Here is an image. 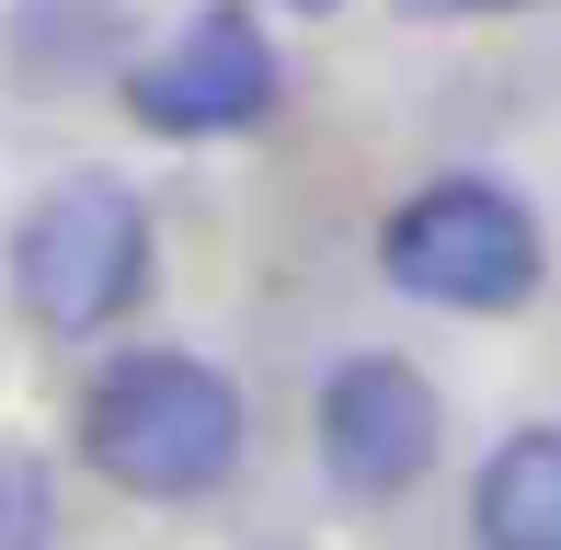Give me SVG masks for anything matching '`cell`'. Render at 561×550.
I'll use <instances>...</instances> for the list:
<instances>
[{
	"mask_svg": "<svg viewBox=\"0 0 561 550\" xmlns=\"http://www.w3.org/2000/svg\"><path fill=\"white\" fill-rule=\"evenodd\" d=\"M378 275L424 310H458V321H504L550 287V241L527 218L516 184L493 172H436L413 184L390 218H378Z\"/></svg>",
	"mask_w": 561,
	"mask_h": 550,
	"instance_id": "2",
	"label": "cell"
},
{
	"mask_svg": "<svg viewBox=\"0 0 561 550\" xmlns=\"http://www.w3.org/2000/svg\"><path fill=\"white\" fill-rule=\"evenodd\" d=\"M310 447H321V482H333L344 505H401V493H424V470L447 459V402H436V379H424L413 356L355 344L310 390Z\"/></svg>",
	"mask_w": 561,
	"mask_h": 550,
	"instance_id": "4",
	"label": "cell"
},
{
	"mask_svg": "<svg viewBox=\"0 0 561 550\" xmlns=\"http://www.w3.org/2000/svg\"><path fill=\"white\" fill-rule=\"evenodd\" d=\"M481 550H561V424H516L470 482Z\"/></svg>",
	"mask_w": 561,
	"mask_h": 550,
	"instance_id": "6",
	"label": "cell"
},
{
	"mask_svg": "<svg viewBox=\"0 0 561 550\" xmlns=\"http://www.w3.org/2000/svg\"><path fill=\"white\" fill-rule=\"evenodd\" d=\"M401 12H424V23H458V12H527V0H401Z\"/></svg>",
	"mask_w": 561,
	"mask_h": 550,
	"instance_id": "9",
	"label": "cell"
},
{
	"mask_svg": "<svg viewBox=\"0 0 561 550\" xmlns=\"http://www.w3.org/2000/svg\"><path fill=\"white\" fill-rule=\"evenodd\" d=\"M69 447L126 505H207V493H229V470L252 447V402L229 367L184 356V344H138V356H104L81 379Z\"/></svg>",
	"mask_w": 561,
	"mask_h": 550,
	"instance_id": "1",
	"label": "cell"
},
{
	"mask_svg": "<svg viewBox=\"0 0 561 550\" xmlns=\"http://www.w3.org/2000/svg\"><path fill=\"white\" fill-rule=\"evenodd\" d=\"M298 12H333V0H298Z\"/></svg>",
	"mask_w": 561,
	"mask_h": 550,
	"instance_id": "10",
	"label": "cell"
},
{
	"mask_svg": "<svg viewBox=\"0 0 561 550\" xmlns=\"http://www.w3.org/2000/svg\"><path fill=\"white\" fill-rule=\"evenodd\" d=\"M12 310L46 344H92L149 298V207L115 172H69L12 218Z\"/></svg>",
	"mask_w": 561,
	"mask_h": 550,
	"instance_id": "3",
	"label": "cell"
},
{
	"mask_svg": "<svg viewBox=\"0 0 561 550\" xmlns=\"http://www.w3.org/2000/svg\"><path fill=\"white\" fill-rule=\"evenodd\" d=\"M115 46H126V12H115V0H23V23H12L23 81H58V69H104Z\"/></svg>",
	"mask_w": 561,
	"mask_h": 550,
	"instance_id": "7",
	"label": "cell"
},
{
	"mask_svg": "<svg viewBox=\"0 0 561 550\" xmlns=\"http://www.w3.org/2000/svg\"><path fill=\"white\" fill-rule=\"evenodd\" d=\"M287 69H275V35L241 12V0H207L184 12L149 58H126V115L149 138H241L275 115Z\"/></svg>",
	"mask_w": 561,
	"mask_h": 550,
	"instance_id": "5",
	"label": "cell"
},
{
	"mask_svg": "<svg viewBox=\"0 0 561 550\" xmlns=\"http://www.w3.org/2000/svg\"><path fill=\"white\" fill-rule=\"evenodd\" d=\"M0 550H58V493H46V459L0 447Z\"/></svg>",
	"mask_w": 561,
	"mask_h": 550,
	"instance_id": "8",
	"label": "cell"
}]
</instances>
